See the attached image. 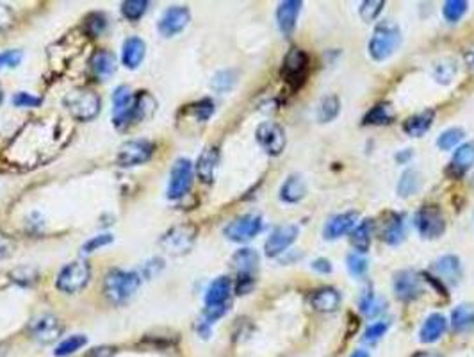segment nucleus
Here are the masks:
<instances>
[{"label": "nucleus", "mask_w": 474, "mask_h": 357, "mask_svg": "<svg viewBox=\"0 0 474 357\" xmlns=\"http://www.w3.org/2000/svg\"><path fill=\"white\" fill-rule=\"evenodd\" d=\"M141 286V277L136 272L111 270L104 280V293L113 304H125L136 295Z\"/></svg>", "instance_id": "nucleus-1"}, {"label": "nucleus", "mask_w": 474, "mask_h": 357, "mask_svg": "<svg viewBox=\"0 0 474 357\" xmlns=\"http://www.w3.org/2000/svg\"><path fill=\"white\" fill-rule=\"evenodd\" d=\"M402 40V31L396 23L389 22V20L380 22L375 27V33H373L371 41H369V55L375 61H385L398 50Z\"/></svg>", "instance_id": "nucleus-2"}, {"label": "nucleus", "mask_w": 474, "mask_h": 357, "mask_svg": "<svg viewBox=\"0 0 474 357\" xmlns=\"http://www.w3.org/2000/svg\"><path fill=\"white\" fill-rule=\"evenodd\" d=\"M230 293H232V280L228 277H218L216 280H212L211 286L207 287V293H205L204 317L207 324L225 317L228 311Z\"/></svg>", "instance_id": "nucleus-3"}, {"label": "nucleus", "mask_w": 474, "mask_h": 357, "mask_svg": "<svg viewBox=\"0 0 474 357\" xmlns=\"http://www.w3.org/2000/svg\"><path fill=\"white\" fill-rule=\"evenodd\" d=\"M62 102H65L68 113L73 118H77V120H81V122L93 120L100 113V97L95 92H92V89H73V92L66 93Z\"/></svg>", "instance_id": "nucleus-4"}, {"label": "nucleus", "mask_w": 474, "mask_h": 357, "mask_svg": "<svg viewBox=\"0 0 474 357\" xmlns=\"http://www.w3.org/2000/svg\"><path fill=\"white\" fill-rule=\"evenodd\" d=\"M198 229L193 224H182L175 225L170 229L168 232L162 234L159 240V247L170 256H184L193 248L194 241H197Z\"/></svg>", "instance_id": "nucleus-5"}, {"label": "nucleus", "mask_w": 474, "mask_h": 357, "mask_svg": "<svg viewBox=\"0 0 474 357\" xmlns=\"http://www.w3.org/2000/svg\"><path fill=\"white\" fill-rule=\"evenodd\" d=\"M307 74H309V55H307V52L296 47L291 48L284 57L282 79H284L292 89H298L305 84Z\"/></svg>", "instance_id": "nucleus-6"}, {"label": "nucleus", "mask_w": 474, "mask_h": 357, "mask_svg": "<svg viewBox=\"0 0 474 357\" xmlns=\"http://www.w3.org/2000/svg\"><path fill=\"white\" fill-rule=\"evenodd\" d=\"M92 277V270L86 261H73L61 270L57 277V290L62 293H79L84 290Z\"/></svg>", "instance_id": "nucleus-7"}, {"label": "nucleus", "mask_w": 474, "mask_h": 357, "mask_svg": "<svg viewBox=\"0 0 474 357\" xmlns=\"http://www.w3.org/2000/svg\"><path fill=\"white\" fill-rule=\"evenodd\" d=\"M414 220L419 234L426 240H437L446 231V218L439 206H423Z\"/></svg>", "instance_id": "nucleus-8"}, {"label": "nucleus", "mask_w": 474, "mask_h": 357, "mask_svg": "<svg viewBox=\"0 0 474 357\" xmlns=\"http://www.w3.org/2000/svg\"><path fill=\"white\" fill-rule=\"evenodd\" d=\"M263 231V218L259 214H243L225 227V236L236 243H246Z\"/></svg>", "instance_id": "nucleus-9"}, {"label": "nucleus", "mask_w": 474, "mask_h": 357, "mask_svg": "<svg viewBox=\"0 0 474 357\" xmlns=\"http://www.w3.org/2000/svg\"><path fill=\"white\" fill-rule=\"evenodd\" d=\"M191 186H193V163L189 159H179L170 173L168 199H182L189 192Z\"/></svg>", "instance_id": "nucleus-10"}, {"label": "nucleus", "mask_w": 474, "mask_h": 357, "mask_svg": "<svg viewBox=\"0 0 474 357\" xmlns=\"http://www.w3.org/2000/svg\"><path fill=\"white\" fill-rule=\"evenodd\" d=\"M257 143L260 145L266 154L270 155H280L284 152L287 138H285L284 129L275 122H263L257 127Z\"/></svg>", "instance_id": "nucleus-11"}, {"label": "nucleus", "mask_w": 474, "mask_h": 357, "mask_svg": "<svg viewBox=\"0 0 474 357\" xmlns=\"http://www.w3.org/2000/svg\"><path fill=\"white\" fill-rule=\"evenodd\" d=\"M153 154V143L146 140H134L127 141L120 147L118 150L116 163L123 168H131V166L143 165V163L148 161Z\"/></svg>", "instance_id": "nucleus-12"}, {"label": "nucleus", "mask_w": 474, "mask_h": 357, "mask_svg": "<svg viewBox=\"0 0 474 357\" xmlns=\"http://www.w3.org/2000/svg\"><path fill=\"white\" fill-rule=\"evenodd\" d=\"M394 293L403 302H412L423 293V279L414 270H403L394 275Z\"/></svg>", "instance_id": "nucleus-13"}, {"label": "nucleus", "mask_w": 474, "mask_h": 357, "mask_svg": "<svg viewBox=\"0 0 474 357\" xmlns=\"http://www.w3.org/2000/svg\"><path fill=\"white\" fill-rule=\"evenodd\" d=\"M113 122L118 129L131 126L132 109H134V95L127 86H118L113 93Z\"/></svg>", "instance_id": "nucleus-14"}, {"label": "nucleus", "mask_w": 474, "mask_h": 357, "mask_svg": "<svg viewBox=\"0 0 474 357\" xmlns=\"http://www.w3.org/2000/svg\"><path fill=\"white\" fill-rule=\"evenodd\" d=\"M296 238H298V227L296 225H280V227H277L271 232V236L266 240L264 252H266L268 258H277V256L284 254L294 243Z\"/></svg>", "instance_id": "nucleus-15"}, {"label": "nucleus", "mask_w": 474, "mask_h": 357, "mask_svg": "<svg viewBox=\"0 0 474 357\" xmlns=\"http://www.w3.org/2000/svg\"><path fill=\"white\" fill-rule=\"evenodd\" d=\"M29 331L36 341L48 345V343H54L55 339H59V336L62 334V324L52 314H41V317L31 322Z\"/></svg>", "instance_id": "nucleus-16"}, {"label": "nucleus", "mask_w": 474, "mask_h": 357, "mask_svg": "<svg viewBox=\"0 0 474 357\" xmlns=\"http://www.w3.org/2000/svg\"><path fill=\"white\" fill-rule=\"evenodd\" d=\"M191 20L189 9L184 6H173V8L166 9L165 15L159 20V33L165 38H172L179 34L180 31L186 29V26Z\"/></svg>", "instance_id": "nucleus-17"}, {"label": "nucleus", "mask_w": 474, "mask_h": 357, "mask_svg": "<svg viewBox=\"0 0 474 357\" xmlns=\"http://www.w3.org/2000/svg\"><path fill=\"white\" fill-rule=\"evenodd\" d=\"M358 221L357 211H348V213L336 214L326 221L325 229H323V236L325 240H339L344 234L351 232Z\"/></svg>", "instance_id": "nucleus-18"}, {"label": "nucleus", "mask_w": 474, "mask_h": 357, "mask_svg": "<svg viewBox=\"0 0 474 357\" xmlns=\"http://www.w3.org/2000/svg\"><path fill=\"white\" fill-rule=\"evenodd\" d=\"M303 2L302 0H285L277 9V22L284 36H291L294 33L296 22L302 13Z\"/></svg>", "instance_id": "nucleus-19"}, {"label": "nucleus", "mask_w": 474, "mask_h": 357, "mask_svg": "<svg viewBox=\"0 0 474 357\" xmlns=\"http://www.w3.org/2000/svg\"><path fill=\"white\" fill-rule=\"evenodd\" d=\"M473 166H474V141H469V143H463L462 147L456 148L455 155H453L451 163H449L448 175L458 179V177H462L463 173L469 172Z\"/></svg>", "instance_id": "nucleus-20"}, {"label": "nucleus", "mask_w": 474, "mask_h": 357, "mask_svg": "<svg viewBox=\"0 0 474 357\" xmlns=\"http://www.w3.org/2000/svg\"><path fill=\"white\" fill-rule=\"evenodd\" d=\"M310 306L321 313H334L341 306V295L334 287H321L310 295Z\"/></svg>", "instance_id": "nucleus-21"}, {"label": "nucleus", "mask_w": 474, "mask_h": 357, "mask_svg": "<svg viewBox=\"0 0 474 357\" xmlns=\"http://www.w3.org/2000/svg\"><path fill=\"white\" fill-rule=\"evenodd\" d=\"M218 161H219V152L216 147H207L204 152L200 154L197 163V173L200 177V181L205 182V185H211L214 181V173L216 168H218Z\"/></svg>", "instance_id": "nucleus-22"}, {"label": "nucleus", "mask_w": 474, "mask_h": 357, "mask_svg": "<svg viewBox=\"0 0 474 357\" xmlns=\"http://www.w3.org/2000/svg\"><path fill=\"white\" fill-rule=\"evenodd\" d=\"M435 118V111L434 109H426L421 111V113L414 114V116L407 118L405 123H403V131L409 134L410 138H421L430 131L431 123H434Z\"/></svg>", "instance_id": "nucleus-23"}, {"label": "nucleus", "mask_w": 474, "mask_h": 357, "mask_svg": "<svg viewBox=\"0 0 474 357\" xmlns=\"http://www.w3.org/2000/svg\"><path fill=\"white\" fill-rule=\"evenodd\" d=\"M89 65H92L93 74L99 79H102V81H106L116 72V55L109 50H97L92 55Z\"/></svg>", "instance_id": "nucleus-24"}, {"label": "nucleus", "mask_w": 474, "mask_h": 357, "mask_svg": "<svg viewBox=\"0 0 474 357\" xmlns=\"http://www.w3.org/2000/svg\"><path fill=\"white\" fill-rule=\"evenodd\" d=\"M145 41L141 38H128L127 41L123 43V50H121V61L127 68L131 70H136V68L141 65L143 57H145Z\"/></svg>", "instance_id": "nucleus-25"}, {"label": "nucleus", "mask_w": 474, "mask_h": 357, "mask_svg": "<svg viewBox=\"0 0 474 357\" xmlns=\"http://www.w3.org/2000/svg\"><path fill=\"white\" fill-rule=\"evenodd\" d=\"M446 329H448V320L442 314H430L421 327L419 339L423 343L439 341L444 336Z\"/></svg>", "instance_id": "nucleus-26"}, {"label": "nucleus", "mask_w": 474, "mask_h": 357, "mask_svg": "<svg viewBox=\"0 0 474 357\" xmlns=\"http://www.w3.org/2000/svg\"><path fill=\"white\" fill-rule=\"evenodd\" d=\"M434 268L444 282L456 284L462 277V266H460V259L456 256H444V258L437 259Z\"/></svg>", "instance_id": "nucleus-27"}, {"label": "nucleus", "mask_w": 474, "mask_h": 357, "mask_svg": "<svg viewBox=\"0 0 474 357\" xmlns=\"http://www.w3.org/2000/svg\"><path fill=\"white\" fill-rule=\"evenodd\" d=\"M232 266L239 272V275L255 277V270L259 266V254L252 248H241L232 256Z\"/></svg>", "instance_id": "nucleus-28"}, {"label": "nucleus", "mask_w": 474, "mask_h": 357, "mask_svg": "<svg viewBox=\"0 0 474 357\" xmlns=\"http://www.w3.org/2000/svg\"><path fill=\"white\" fill-rule=\"evenodd\" d=\"M405 238V227H403V218L396 213H389L387 220L382 225V240L387 245H398Z\"/></svg>", "instance_id": "nucleus-29"}, {"label": "nucleus", "mask_w": 474, "mask_h": 357, "mask_svg": "<svg viewBox=\"0 0 474 357\" xmlns=\"http://www.w3.org/2000/svg\"><path fill=\"white\" fill-rule=\"evenodd\" d=\"M394 118H396V111L392 104L380 102L365 113L364 126H389L394 122Z\"/></svg>", "instance_id": "nucleus-30"}, {"label": "nucleus", "mask_w": 474, "mask_h": 357, "mask_svg": "<svg viewBox=\"0 0 474 357\" xmlns=\"http://www.w3.org/2000/svg\"><path fill=\"white\" fill-rule=\"evenodd\" d=\"M373 231H375V224L373 220H364L358 227L351 231V247L357 251V254H364L369 251L373 241Z\"/></svg>", "instance_id": "nucleus-31"}, {"label": "nucleus", "mask_w": 474, "mask_h": 357, "mask_svg": "<svg viewBox=\"0 0 474 357\" xmlns=\"http://www.w3.org/2000/svg\"><path fill=\"white\" fill-rule=\"evenodd\" d=\"M307 195V186L299 175L287 177V181L284 182L280 190V199L287 204H296Z\"/></svg>", "instance_id": "nucleus-32"}, {"label": "nucleus", "mask_w": 474, "mask_h": 357, "mask_svg": "<svg viewBox=\"0 0 474 357\" xmlns=\"http://www.w3.org/2000/svg\"><path fill=\"white\" fill-rule=\"evenodd\" d=\"M157 102L150 93L143 92L134 97V109H132V122H143L148 120L155 111Z\"/></svg>", "instance_id": "nucleus-33"}, {"label": "nucleus", "mask_w": 474, "mask_h": 357, "mask_svg": "<svg viewBox=\"0 0 474 357\" xmlns=\"http://www.w3.org/2000/svg\"><path fill=\"white\" fill-rule=\"evenodd\" d=\"M451 325L455 331H465L474 325V306L462 304L451 314Z\"/></svg>", "instance_id": "nucleus-34"}, {"label": "nucleus", "mask_w": 474, "mask_h": 357, "mask_svg": "<svg viewBox=\"0 0 474 357\" xmlns=\"http://www.w3.org/2000/svg\"><path fill=\"white\" fill-rule=\"evenodd\" d=\"M431 74H434V79L439 84H449L456 75L455 59L446 57L437 61V63L434 65V72H431Z\"/></svg>", "instance_id": "nucleus-35"}, {"label": "nucleus", "mask_w": 474, "mask_h": 357, "mask_svg": "<svg viewBox=\"0 0 474 357\" xmlns=\"http://www.w3.org/2000/svg\"><path fill=\"white\" fill-rule=\"evenodd\" d=\"M421 185H423V179H421L419 172H416V170H407V172H403L402 179H399V197H412L414 193H417V190L421 188Z\"/></svg>", "instance_id": "nucleus-36"}, {"label": "nucleus", "mask_w": 474, "mask_h": 357, "mask_svg": "<svg viewBox=\"0 0 474 357\" xmlns=\"http://www.w3.org/2000/svg\"><path fill=\"white\" fill-rule=\"evenodd\" d=\"M341 111V102L336 95H329L319 102L318 106V120L321 123L332 122L334 118L339 114Z\"/></svg>", "instance_id": "nucleus-37"}, {"label": "nucleus", "mask_w": 474, "mask_h": 357, "mask_svg": "<svg viewBox=\"0 0 474 357\" xmlns=\"http://www.w3.org/2000/svg\"><path fill=\"white\" fill-rule=\"evenodd\" d=\"M86 343H88V338H86V336L73 334V336H70V338L62 339V341L55 346L54 356L66 357V356H70V353H75L77 350H81Z\"/></svg>", "instance_id": "nucleus-38"}, {"label": "nucleus", "mask_w": 474, "mask_h": 357, "mask_svg": "<svg viewBox=\"0 0 474 357\" xmlns=\"http://www.w3.org/2000/svg\"><path fill=\"white\" fill-rule=\"evenodd\" d=\"M237 74L233 70H221L212 77L211 88L218 93H226L236 86Z\"/></svg>", "instance_id": "nucleus-39"}, {"label": "nucleus", "mask_w": 474, "mask_h": 357, "mask_svg": "<svg viewBox=\"0 0 474 357\" xmlns=\"http://www.w3.org/2000/svg\"><path fill=\"white\" fill-rule=\"evenodd\" d=\"M358 304H360L362 313H364L365 317H369V318L376 317V314L382 313V311H383V307H380L378 302H376L375 291H373L371 286L365 287L364 293H362V297H360V300H358Z\"/></svg>", "instance_id": "nucleus-40"}, {"label": "nucleus", "mask_w": 474, "mask_h": 357, "mask_svg": "<svg viewBox=\"0 0 474 357\" xmlns=\"http://www.w3.org/2000/svg\"><path fill=\"white\" fill-rule=\"evenodd\" d=\"M467 8H469V4H467L465 0H448L444 4L442 13H444V18L448 20V22L455 23L465 15Z\"/></svg>", "instance_id": "nucleus-41"}, {"label": "nucleus", "mask_w": 474, "mask_h": 357, "mask_svg": "<svg viewBox=\"0 0 474 357\" xmlns=\"http://www.w3.org/2000/svg\"><path fill=\"white\" fill-rule=\"evenodd\" d=\"M146 9H148V2H146V0H127V2L121 4V13H123L125 18L132 20V22L141 18L146 13Z\"/></svg>", "instance_id": "nucleus-42"}, {"label": "nucleus", "mask_w": 474, "mask_h": 357, "mask_svg": "<svg viewBox=\"0 0 474 357\" xmlns=\"http://www.w3.org/2000/svg\"><path fill=\"white\" fill-rule=\"evenodd\" d=\"M462 140H463V129H460V127H451V129L444 131V133L439 136L437 145L441 150H451V148H455Z\"/></svg>", "instance_id": "nucleus-43"}, {"label": "nucleus", "mask_w": 474, "mask_h": 357, "mask_svg": "<svg viewBox=\"0 0 474 357\" xmlns=\"http://www.w3.org/2000/svg\"><path fill=\"white\" fill-rule=\"evenodd\" d=\"M383 6H385L383 0H365V2H362L360 4V9H358V13H360V18L364 20L365 23L375 22V20L378 18L380 13H382Z\"/></svg>", "instance_id": "nucleus-44"}, {"label": "nucleus", "mask_w": 474, "mask_h": 357, "mask_svg": "<svg viewBox=\"0 0 474 357\" xmlns=\"http://www.w3.org/2000/svg\"><path fill=\"white\" fill-rule=\"evenodd\" d=\"M187 111L197 118L198 122H207L209 118L212 116V113H214V102L209 99H204L200 100V102L193 104V106H187Z\"/></svg>", "instance_id": "nucleus-45"}, {"label": "nucleus", "mask_w": 474, "mask_h": 357, "mask_svg": "<svg viewBox=\"0 0 474 357\" xmlns=\"http://www.w3.org/2000/svg\"><path fill=\"white\" fill-rule=\"evenodd\" d=\"M348 270H350L351 275L360 279V277H364L365 273H368V259L362 254H357V252L350 254L348 256Z\"/></svg>", "instance_id": "nucleus-46"}, {"label": "nucleus", "mask_w": 474, "mask_h": 357, "mask_svg": "<svg viewBox=\"0 0 474 357\" xmlns=\"http://www.w3.org/2000/svg\"><path fill=\"white\" fill-rule=\"evenodd\" d=\"M387 331H389V322H375V324H371L365 329L364 341L375 345V343H378L380 339L385 336Z\"/></svg>", "instance_id": "nucleus-47"}, {"label": "nucleus", "mask_w": 474, "mask_h": 357, "mask_svg": "<svg viewBox=\"0 0 474 357\" xmlns=\"http://www.w3.org/2000/svg\"><path fill=\"white\" fill-rule=\"evenodd\" d=\"M106 16L100 15V13H93V15H89L88 18H86L84 29L89 36H100V34L104 33V29H106Z\"/></svg>", "instance_id": "nucleus-48"}, {"label": "nucleus", "mask_w": 474, "mask_h": 357, "mask_svg": "<svg viewBox=\"0 0 474 357\" xmlns=\"http://www.w3.org/2000/svg\"><path fill=\"white\" fill-rule=\"evenodd\" d=\"M23 52L22 50H4L0 52V70L4 68H15L22 63Z\"/></svg>", "instance_id": "nucleus-49"}, {"label": "nucleus", "mask_w": 474, "mask_h": 357, "mask_svg": "<svg viewBox=\"0 0 474 357\" xmlns=\"http://www.w3.org/2000/svg\"><path fill=\"white\" fill-rule=\"evenodd\" d=\"M113 240L114 238L111 234L95 236V238H92L89 241H86L84 247H82V252H84V254H92V252H95V251H99V248L106 247V245L113 243Z\"/></svg>", "instance_id": "nucleus-50"}, {"label": "nucleus", "mask_w": 474, "mask_h": 357, "mask_svg": "<svg viewBox=\"0 0 474 357\" xmlns=\"http://www.w3.org/2000/svg\"><path fill=\"white\" fill-rule=\"evenodd\" d=\"M15 248L16 243L11 236L0 231V261H2V259L11 258V256L15 254Z\"/></svg>", "instance_id": "nucleus-51"}, {"label": "nucleus", "mask_w": 474, "mask_h": 357, "mask_svg": "<svg viewBox=\"0 0 474 357\" xmlns=\"http://www.w3.org/2000/svg\"><path fill=\"white\" fill-rule=\"evenodd\" d=\"M13 104H15L16 107H38L41 106V99L40 97L31 95V93L18 92L13 97Z\"/></svg>", "instance_id": "nucleus-52"}, {"label": "nucleus", "mask_w": 474, "mask_h": 357, "mask_svg": "<svg viewBox=\"0 0 474 357\" xmlns=\"http://www.w3.org/2000/svg\"><path fill=\"white\" fill-rule=\"evenodd\" d=\"M312 270H316L318 273H330L334 270L332 263L325 258H319L316 261H312Z\"/></svg>", "instance_id": "nucleus-53"}, {"label": "nucleus", "mask_w": 474, "mask_h": 357, "mask_svg": "<svg viewBox=\"0 0 474 357\" xmlns=\"http://www.w3.org/2000/svg\"><path fill=\"white\" fill-rule=\"evenodd\" d=\"M465 63H467V67H469L470 70L474 72V43L470 45V47H467V50H465Z\"/></svg>", "instance_id": "nucleus-54"}, {"label": "nucleus", "mask_w": 474, "mask_h": 357, "mask_svg": "<svg viewBox=\"0 0 474 357\" xmlns=\"http://www.w3.org/2000/svg\"><path fill=\"white\" fill-rule=\"evenodd\" d=\"M351 357H369V353L365 352V350H355V352L351 353Z\"/></svg>", "instance_id": "nucleus-55"}, {"label": "nucleus", "mask_w": 474, "mask_h": 357, "mask_svg": "<svg viewBox=\"0 0 474 357\" xmlns=\"http://www.w3.org/2000/svg\"><path fill=\"white\" fill-rule=\"evenodd\" d=\"M414 357H435V356H431V353H426V352H419V353H416Z\"/></svg>", "instance_id": "nucleus-56"}, {"label": "nucleus", "mask_w": 474, "mask_h": 357, "mask_svg": "<svg viewBox=\"0 0 474 357\" xmlns=\"http://www.w3.org/2000/svg\"><path fill=\"white\" fill-rule=\"evenodd\" d=\"M0 102H2V88H0Z\"/></svg>", "instance_id": "nucleus-57"}]
</instances>
